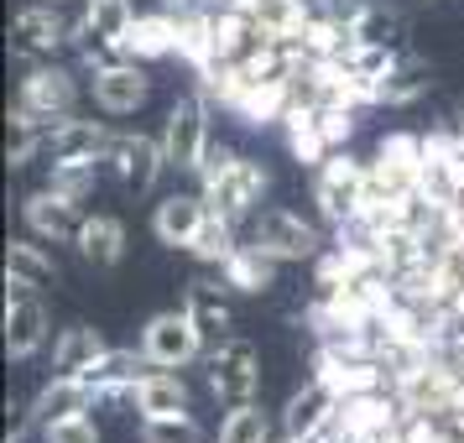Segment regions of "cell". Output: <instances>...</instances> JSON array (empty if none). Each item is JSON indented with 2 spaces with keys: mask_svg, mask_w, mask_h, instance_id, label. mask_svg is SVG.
I'll return each instance as SVG.
<instances>
[{
  "mask_svg": "<svg viewBox=\"0 0 464 443\" xmlns=\"http://www.w3.org/2000/svg\"><path fill=\"white\" fill-rule=\"evenodd\" d=\"M204 198H209L214 214H225V219H240V214H251V204L266 193V172L246 162V157H230L225 147H209L204 157Z\"/></svg>",
  "mask_w": 464,
  "mask_h": 443,
  "instance_id": "cell-1",
  "label": "cell"
},
{
  "mask_svg": "<svg viewBox=\"0 0 464 443\" xmlns=\"http://www.w3.org/2000/svg\"><path fill=\"white\" fill-rule=\"evenodd\" d=\"M198 350H204V334H198V323H193L188 308H168V313L147 318V329H141V360H147V365L178 371V365H188Z\"/></svg>",
  "mask_w": 464,
  "mask_h": 443,
  "instance_id": "cell-2",
  "label": "cell"
},
{
  "mask_svg": "<svg viewBox=\"0 0 464 443\" xmlns=\"http://www.w3.org/2000/svg\"><path fill=\"white\" fill-rule=\"evenodd\" d=\"M209 386L225 407H251L256 386H261V360H256L251 339H225L209 355Z\"/></svg>",
  "mask_w": 464,
  "mask_h": 443,
  "instance_id": "cell-3",
  "label": "cell"
},
{
  "mask_svg": "<svg viewBox=\"0 0 464 443\" xmlns=\"http://www.w3.org/2000/svg\"><path fill=\"white\" fill-rule=\"evenodd\" d=\"M365 188H371V172L360 168V162H350V157H324L318 162L314 198H318V209H324V219H334V225L355 219L365 209Z\"/></svg>",
  "mask_w": 464,
  "mask_h": 443,
  "instance_id": "cell-4",
  "label": "cell"
},
{
  "mask_svg": "<svg viewBox=\"0 0 464 443\" xmlns=\"http://www.w3.org/2000/svg\"><path fill=\"white\" fill-rule=\"evenodd\" d=\"M162 151H168V168L178 172H198L209 157V120H204V100L188 94L168 110V130H162Z\"/></svg>",
  "mask_w": 464,
  "mask_h": 443,
  "instance_id": "cell-5",
  "label": "cell"
},
{
  "mask_svg": "<svg viewBox=\"0 0 464 443\" xmlns=\"http://www.w3.org/2000/svg\"><path fill=\"white\" fill-rule=\"evenodd\" d=\"M63 43H73V26L58 16V5H26L11 22V53L16 58H53Z\"/></svg>",
  "mask_w": 464,
  "mask_h": 443,
  "instance_id": "cell-6",
  "label": "cell"
},
{
  "mask_svg": "<svg viewBox=\"0 0 464 443\" xmlns=\"http://www.w3.org/2000/svg\"><path fill=\"white\" fill-rule=\"evenodd\" d=\"M43 344H47V308L32 293L11 287V297H5V355L32 360Z\"/></svg>",
  "mask_w": 464,
  "mask_h": 443,
  "instance_id": "cell-7",
  "label": "cell"
},
{
  "mask_svg": "<svg viewBox=\"0 0 464 443\" xmlns=\"http://www.w3.org/2000/svg\"><path fill=\"white\" fill-rule=\"evenodd\" d=\"M94 105L110 115H130L147 105V73L136 68V58H115V63L94 68Z\"/></svg>",
  "mask_w": 464,
  "mask_h": 443,
  "instance_id": "cell-8",
  "label": "cell"
},
{
  "mask_svg": "<svg viewBox=\"0 0 464 443\" xmlns=\"http://www.w3.org/2000/svg\"><path fill=\"white\" fill-rule=\"evenodd\" d=\"M256 246L266 255H276V261H303V255L318 251V230L303 225V219L287 214V209H266L256 219Z\"/></svg>",
  "mask_w": 464,
  "mask_h": 443,
  "instance_id": "cell-9",
  "label": "cell"
},
{
  "mask_svg": "<svg viewBox=\"0 0 464 443\" xmlns=\"http://www.w3.org/2000/svg\"><path fill=\"white\" fill-rule=\"evenodd\" d=\"M16 105L37 120H63L73 105V73L68 68H32L22 79V100Z\"/></svg>",
  "mask_w": 464,
  "mask_h": 443,
  "instance_id": "cell-10",
  "label": "cell"
},
{
  "mask_svg": "<svg viewBox=\"0 0 464 443\" xmlns=\"http://www.w3.org/2000/svg\"><path fill=\"white\" fill-rule=\"evenodd\" d=\"M204 219H209V198H198V193H172V198L157 204L151 230H157L162 246H183V251H188L193 235L204 230Z\"/></svg>",
  "mask_w": 464,
  "mask_h": 443,
  "instance_id": "cell-11",
  "label": "cell"
},
{
  "mask_svg": "<svg viewBox=\"0 0 464 443\" xmlns=\"http://www.w3.org/2000/svg\"><path fill=\"white\" fill-rule=\"evenodd\" d=\"M22 214H26V230H32V235H47V240H79V225H84L79 198H63L58 188L32 193Z\"/></svg>",
  "mask_w": 464,
  "mask_h": 443,
  "instance_id": "cell-12",
  "label": "cell"
},
{
  "mask_svg": "<svg viewBox=\"0 0 464 443\" xmlns=\"http://www.w3.org/2000/svg\"><path fill=\"white\" fill-rule=\"evenodd\" d=\"M115 168H121V183L130 193H151L157 178H162V168H168V151H162V141H151V136H121L115 141Z\"/></svg>",
  "mask_w": 464,
  "mask_h": 443,
  "instance_id": "cell-13",
  "label": "cell"
},
{
  "mask_svg": "<svg viewBox=\"0 0 464 443\" xmlns=\"http://www.w3.org/2000/svg\"><path fill=\"white\" fill-rule=\"evenodd\" d=\"M100 151H115V141L94 120H58V126H47V157L53 162H94Z\"/></svg>",
  "mask_w": 464,
  "mask_h": 443,
  "instance_id": "cell-14",
  "label": "cell"
},
{
  "mask_svg": "<svg viewBox=\"0 0 464 443\" xmlns=\"http://www.w3.org/2000/svg\"><path fill=\"white\" fill-rule=\"evenodd\" d=\"M334 407H339L334 386H329V380H308V386H303V391L287 401V412H282V428H287L293 438H314V433H324V428H329Z\"/></svg>",
  "mask_w": 464,
  "mask_h": 443,
  "instance_id": "cell-15",
  "label": "cell"
},
{
  "mask_svg": "<svg viewBox=\"0 0 464 443\" xmlns=\"http://www.w3.org/2000/svg\"><path fill=\"white\" fill-rule=\"evenodd\" d=\"M130 407L141 412V422H147V418H183V412H188V386L157 365V371H147V376L136 380Z\"/></svg>",
  "mask_w": 464,
  "mask_h": 443,
  "instance_id": "cell-16",
  "label": "cell"
},
{
  "mask_svg": "<svg viewBox=\"0 0 464 443\" xmlns=\"http://www.w3.org/2000/svg\"><path fill=\"white\" fill-rule=\"evenodd\" d=\"M89 401H94V391L79 376H53L37 391V401H32V422L47 428V422H63V418H84Z\"/></svg>",
  "mask_w": 464,
  "mask_h": 443,
  "instance_id": "cell-17",
  "label": "cell"
},
{
  "mask_svg": "<svg viewBox=\"0 0 464 443\" xmlns=\"http://www.w3.org/2000/svg\"><path fill=\"white\" fill-rule=\"evenodd\" d=\"M94 391V401H105V397H121V391H136V380H141V360L130 355V350H105V355L89 365L84 376H79Z\"/></svg>",
  "mask_w": 464,
  "mask_h": 443,
  "instance_id": "cell-18",
  "label": "cell"
},
{
  "mask_svg": "<svg viewBox=\"0 0 464 443\" xmlns=\"http://www.w3.org/2000/svg\"><path fill=\"white\" fill-rule=\"evenodd\" d=\"M178 53V16L157 11V16H136L126 32V58L147 63V58H172Z\"/></svg>",
  "mask_w": 464,
  "mask_h": 443,
  "instance_id": "cell-19",
  "label": "cell"
},
{
  "mask_svg": "<svg viewBox=\"0 0 464 443\" xmlns=\"http://www.w3.org/2000/svg\"><path fill=\"white\" fill-rule=\"evenodd\" d=\"M79 251H84L89 266H115L126 255V225L115 214H89L79 225Z\"/></svg>",
  "mask_w": 464,
  "mask_h": 443,
  "instance_id": "cell-20",
  "label": "cell"
},
{
  "mask_svg": "<svg viewBox=\"0 0 464 443\" xmlns=\"http://www.w3.org/2000/svg\"><path fill=\"white\" fill-rule=\"evenodd\" d=\"M105 350H110L105 334H100V329H89V323H79V329H68V334L53 344V371H58V376H84Z\"/></svg>",
  "mask_w": 464,
  "mask_h": 443,
  "instance_id": "cell-21",
  "label": "cell"
},
{
  "mask_svg": "<svg viewBox=\"0 0 464 443\" xmlns=\"http://www.w3.org/2000/svg\"><path fill=\"white\" fill-rule=\"evenodd\" d=\"M193 313V323H198V334H204V344L214 339V350L225 344V334H230V308H225V297H219V287L214 282H188V303H183Z\"/></svg>",
  "mask_w": 464,
  "mask_h": 443,
  "instance_id": "cell-22",
  "label": "cell"
},
{
  "mask_svg": "<svg viewBox=\"0 0 464 443\" xmlns=\"http://www.w3.org/2000/svg\"><path fill=\"white\" fill-rule=\"evenodd\" d=\"M53 276H58V266H53L37 246H26V240H11V246H5V282H11V287L37 293V287L53 282Z\"/></svg>",
  "mask_w": 464,
  "mask_h": 443,
  "instance_id": "cell-23",
  "label": "cell"
},
{
  "mask_svg": "<svg viewBox=\"0 0 464 443\" xmlns=\"http://www.w3.org/2000/svg\"><path fill=\"white\" fill-rule=\"evenodd\" d=\"M219 272H225V282L240 287V293H261V287H272V276H276V255H266L261 246H240Z\"/></svg>",
  "mask_w": 464,
  "mask_h": 443,
  "instance_id": "cell-24",
  "label": "cell"
},
{
  "mask_svg": "<svg viewBox=\"0 0 464 443\" xmlns=\"http://www.w3.org/2000/svg\"><path fill=\"white\" fill-rule=\"evenodd\" d=\"M37 151H47V120H37V115H26V110L16 105V115H11V141H5V157H11V168H26Z\"/></svg>",
  "mask_w": 464,
  "mask_h": 443,
  "instance_id": "cell-25",
  "label": "cell"
},
{
  "mask_svg": "<svg viewBox=\"0 0 464 443\" xmlns=\"http://www.w3.org/2000/svg\"><path fill=\"white\" fill-rule=\"evenodd\" d=\"M287 147H293L297 162H324L329 136L318 126V110H293V115H287Z\"/></svg>",
  "mask_w": 464,
  "mask_h": 443,
  "instance_id": "cell-26",
  "label": "cell"
},
{
  "mask_svg": "<svg viewBox=\"0 0 464 443\" xmlns=\"http://www.w3.org/2000/svg\"><path fill=\"white\" fill-rule=\"evenodd\" d=\"M235 219H225V214H214L209 209V219H204V230L193 235V246L188 251L198 255V261H209V266H225L240 246H235V230H230Z\"/></svg>",
  "mask_w": 464,
  "mask_h": 443,
  "instance_id": "cell-27",
  "label": "cell"
},
{
  "mask_svg": "<svg viewBox=\"0 0 464 443\" xmlns=\"http://www.w3.org/2000/svg\"><path fill=\"white\" fill-rule=\"evenodd\" d=\"M428 84H433V68L428 63H397L376 89H381V105H412Z\"/></svg>",
  "mask_w": 464,
  "mask_h": 443,
  "instance_id": "cell-28",
  "label": "cell"
},
{
  "mask_svg": "<svg viewBox=\"0 0 464 443\" xmlns=\"http://www.w3.org/2000/svg\"><path fill=\"white\" fill-rule=\"evenodd\" d=\"M219 443H272V422L261 407H230V418L219 422Z\"/></svg>",
  "mask_w": 464,
  "mask_h": 443,
  "instance_id": "cell-29",
  "label": "cell"
},
{
  "mask_svg": "<svg viewBox=\"0 0 464 443\" xmlns=\"http://www.w3.org/2000/svg\"><path fill=\"white\" fill-rule=\"evenodd\" d=\"M141 443H198V422L183 418H147L141 422Z\"/></svg>",
  "mask_w": 464,
  "mask_h": 443,
  "instance_id": "cell-30",
  "label": "cell"
},
{
  "mask_svg": "<svg viewBox=\"0 0 464 443\" xmlns=\"http://www.w3.org/2000/svg\"><path fill=\"white\" fill-rule=\"evenodd\" d=\"M47 188H58L63 198H84V193L94 188V162H53Z\"/></svg>",
  "mask_w": 464,
  "mask_h": 443,
  "instance_id": "cell-31",
  "label": "cell"
},
{
  "mask_svg": "<svg viewBox=\"0 0 464 443\" xmlns=\"http://www.w3.org/2000/svg\"><path fill=\"white\" fill-rule=\"evenodd\" d=\"M43 443H100V428L89 418H63L43 428Z\"/></svg>",
  "mask_w": 464,
  "mask_h": 443,
  "instance_id": "cell-32",
  "label": "cell"
},
{
  "mask_svg": "<svg viewBox=\"0 0 464 443\" xmlns=\"http://www.w3.org/2000/svg\"><path fill=\"white\" fill-rule=\"evenodd\" d=\"M282 443H308V438H293V433H287V438H282Z\"/></svg>",
  "mask_w": 464,
  "mask_h": 443,
  "instance_id": "cell-33",
  "label": "cell"
},
{
  "mask_svg": "<svg viewBox=\"0 0 464 443\" xmlns=\"http://www.w3.org/2000/svg\"><path fill=\"white\" fill-rule=\"evenodd\" d=\"M53 5H58V0H53Z\"/></svg>",
  "mask_w": 464,
  "mask_h": 443,
  "instance_id": "cell-34",
  "label": "cell"
}]
</instances>
